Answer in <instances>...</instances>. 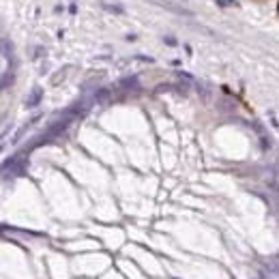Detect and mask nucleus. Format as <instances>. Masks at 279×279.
<instances>
[{
	"label": "nucleus",
	"instance_id": "nucleus-1",
	"mask_svg": "<svg viewBox=\"0 0 279 279\" xmlns=\"http://www.w3.org/2000/svg\"><path fill=\"white\" fill-rule=\"evenodd\" d=\"M219 7H225V9H230V7H239V0H215Z\"/></svg>",
	"mask_w": 279,
	"mask_h": 279
},
{
	"label": "nucleus",
	"instance_id": "nucleus-2",
	"mask_svg": "<svg viewBox=\"0 0 279 279\" xmlns=\"http://www.w3.org/2000/svg\"><path fill=\"white\" fill-rule=\"evenodd\" d=\"M103 7H106L108 11H116V13H122V7H120V5H108V3H103Z\"/></svg>",
	"mask_w": 279,
	"mask_h": 279
}]
</instances>
